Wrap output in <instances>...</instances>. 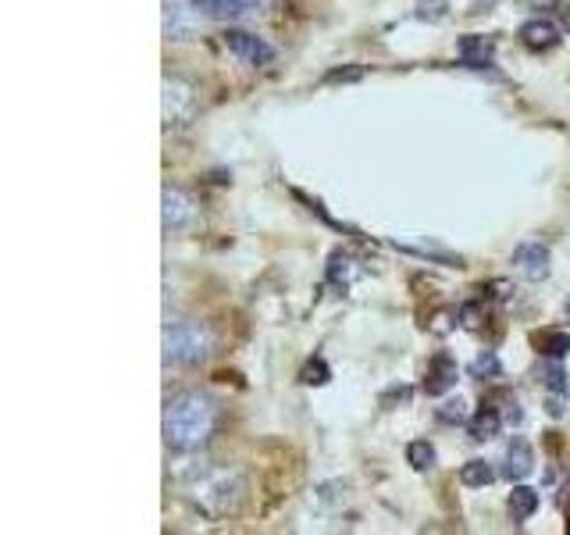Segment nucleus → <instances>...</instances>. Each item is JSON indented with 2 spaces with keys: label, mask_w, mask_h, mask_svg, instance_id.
Segmentation results:
<instances>
[{
  "label": "nucleus",
  "mask_w": 570,
  "mask_h": 535,
  "mask_svg": "<svg viewBox=\"0 0 570 535\" xmlns=\"http://www.w3.org/2000/svg\"><path fill=\"white\" fill-rule=\"evenodd\" d=\"M196 11L210 18H225V22H239V18H254L264 0H189Z\"/></svg>",
  "instance_id": "6e6552de"
},
{
  "label": "nucleus",
  "mask_w": 570,
  "mask_h": 535,
  "mask_svg": "<svg viewBox=\"0 0 570 535\" xmlns=\"http://www.w3.org/2000/svg\"><path fill=\"white\" fill-rule=\"evenodd\" d=\"M165 32L168 40H193L196 36V14L186 4H165Z\"/></svg>",
  "instance_id": "9b49d317"
},
{
  "label": "nucleus",
  "mask_w": 570,
  "mask_h": 535,
  "mask_svg": "<svg viewBox=\"0 0 570 535\" xmlns=\"http://www.w3.org/2000/svg\"><path fill=\"white\" fill-rule=\"evenodd\" d=\"M507 507H510V517L513 522H528V517L539 510V489H531V486H513L510 499H507Z\"/></svg>",
  "instance_id": "f3484780"
},
{
  "label": "nucleus",
  "mask_w": 570,
  "mask_h": 535,
  "mask_svg": "<svg viewBox=\"0 0 570 535\" xmlns=\"http://www.w3.org/2000/svg\"><path fill=\"white\" fill-rule=\"evenodd\" d=\"M456 374H460V368H456V357L453 353H435L432 361H428V368H424V392L428 397H445L453 386H456Z\"/></svg>",
  "instance_id": "0eeeda50"
},
{
  "label": "nucleus",
  "mask_w": 570,
  "mask_h": 535,
  "mask_svg": "<svg viewBox=\"0 0 570 535\" xmlns=\"http://www.w3.org/2000/svg\"><path fill=\"white\" fill-rule=\"evenodd\" d=\"M521 43L534 54L560 47V26L552 18H531V22L521 26Z\"/></svg>",
  "instance_id": "1a4fd4ad"
},
{
  "label": "nucleus",
  "mask_w": 570,
  "mask_h": 535,
  "mask_svg": "<svg viewBox=\"0 0 570 535\" xmlns=\"http://www.w3.org/2000/svg\"><path fill=\"white\" fill-rule=\"evenodd\" d=\"M207 353H210V335L204 325H196V321H175V325L165 329V364L193 368L207 361Z\"/></svg>",
  "instance_id": "7ed1b4c3"
},
{
  "label": "nucleus",
  "mask_w": 570,
  "mask_h": 535,
  "mask_svg": "<svg viewBox=\"0 0 570 535\" xmlns=\"http://www.w3.org/2000/svg\"><path fill=\"white\" fill-rule=\"evenodd\" d=\"M196 115V89L186 79H165V121L186 125Z\"/></svg>",
  "instance_id": "39448f33"
},
{
  "label": "nucleus",
  "mask_w": 570,
  "mask_h": 535,
  "mask_svg": "<svg viewBox=\"0 0 570 535\" xmlns=\"http://www.w3.org/2000/svg\"><path fill=\"white\" fill-rule=\"evenodd\" d=\"M552 254H549V246L542 243H521L513 250V268H517V275L528 279V282H542L549 279L552 272Z\"/></svg>",
  "instance_id": "423d86ee"
},
{
  "label": "nucleus",
  "mask_w": 570,
  "mask_h": 535,
  "mask_svg": "<svg viewBox=\"0 0 570 535\" xmlns=\"http://www.w3.org/2000/svg\"><path fill=\"white\" fill-rule=\"evenodd\" d=\"M160 204H165V228L168 232H178V228H186L189 218H193V204H189V196L183 189H165V196H160Z\"/></svg>",
  "instance_id": "9d476101"
},
{
  "label": "nucleus",
  "mask_w": 570,
  "mask_h": 535,
  "mask_svg": "<svg viewBox=\"0 0 570 535\" xmlns=\"http://www.w3.org/2000/svg\"><path fill=\"white\" fill-rule=\"evenodd\" d=\"M531 343L539 347V353L549 357V361H563V357L570 353V332H563V329H546V332H534Z\"/></svg>",
  "instance_id": "dca6fc26"
},
{
  "label": "nucleus",
  "mask_w": 570,
  "mask_h": 535,
  "mask_svg": "<svg viewBox=\"0 0 570 535\" xmlns=\"http://www.w3.org/2000/svg\"><path fill=\"white\" fill-rule=\"evenodd\" d=\"M542 379H546V389H549L546 410H549L552 418H560L563 415V403H567V374H563L560 361H549L546 371H542Z\"/></svg>",
  "instance_id": "f8f14e48"
},
{
  "label": "nucleus",
  "mask_w": 570,
  "mask_h": 535,
  "mask_svg": "<svg viewBox=\"0 0 570 535\" xmlns=\"http://www.w3.org/2000/svg\"><path fill=\"white\" fill-rule=\"evenodd\" d=\"M468 371H471V379H495V374L503 371V364H499V357L492 350H485V353L474 357Z\"/></svg>",
  "instance_id": "4be33fe9"
},
{
  "label": "nucleus",
  "mask_w": 570,
  "mask_h": 535,
  "mask_svg": "<svg viewBox=\"0 0 570 535\" xmlns=\"http://www.w3.org/2000/svg\"><path fill=\"white\" fill-rule=\"evenodd\" d=\"M328 379H332V368L325 364V357H311V361L303 364V371H299L303 386H328Z\"/></svg>",
  "instance_id": "412c9836"
},
{
  "label": "nucleus",
  "mask_w": 570,
  "mask_h": 535,
  "mask_svg": "<svg viewBox=\"0 0 570 535\" xmlns=\"http://www.w3.org/2000/svg\"><path fill=\"white\" fill-rule=\"evenodd\" d=\"M460 481L468 489H485V486H492V481H495V471H492L489 460H468L460 468Z\"/></svg>",
  "instance_id": "a211bd4d"
},
{
  "label": "nucleus",
  "mask_w": 570,
  "mask_h": 535,
  "mask_svg": "<svg viewBox=\"0 0 570 535\" xmlns=\"http://www.w3.org/2000/svg\"><path fill=\"white\" fill-rule=\"evenodd\" d=\"M189 496L200 514H207L210 522H222V517L236 514L243 496H246V478L236 468H210L200 478H193Z\"/></svg>",
  "instance_id": "f03ea898"
},
{
  "label": "nucleus",
  "mask_w": 570,
  "mask_h": 535,
  "mask_svg": "<svg viewBox=\"0 0 570 535\" xmlns=\"http://www.w3.org/2000/svg\"><path fill=\"white\" fill-rule=\"evenodd\" d=\"M364 76V68H335L325 76V82H353V79H361Z\"/></svg>",
  "instance_id": "b1692460"
},
{
  "label": "nucleus",
  "mask_w": 570,
  "mask_h": 535,
  "mask_svg": "<svg viewBox=\"0 0 570 535\" xmlns=\"http://www.w3.org/2000/svg\"><path fill=\"white\" fill-rule=\"evenodd\" d=\"M439 421H445V425H468V407H463V400H445L439 407Z\"/></svg>",
  "instance_id": "5701e85b"
},
{
  "label": "nucleus",
  "mask_w": 570,
  "mask_h": 535,
  "mask_svg": "<svg viewBox=\"0 0 570 535\" xmlns=\"http://www.w3.org/2000/svg\"><path fill=\"white\" fill-rule=\"evenodd\" d=\"M222 43H225V50L232 54V58H239V61L249 65V68H264V65H272V61H275V47H272V43H264L261 36H254V32L228 29V32L222 36Z\"/></svg>",
  "instance_id": "20e7f679"
},
{
  "label": "nucleus",
  "mask_w": 570,
  "mask_h": 535,
  "mask_svg": "<svg viewBox=\"0 0 570 535\" xmlns=\"http://www.w3.org/2000/svg\"><path fill=\"white\" fill-rule=\"evenodd\" d=\"M567 311H570V303H567Z\"/></svg>",
  "instance_id": "a878e982"
},
{
  "label": "nucleus",
  "mask_w": 570,
  "mask_h": 535,
  "mask_svg": "<svg viewBox=\"0 0 570 535\" xmlns=\"http://www.w3.org/2000/svg\"><path fill=\"white\" fill-rule=\"evenodd\" d=\"M492 54H495V43L485 40V36H463L460 40V61L468 68H489Z\"/></svg>",
  "instance_id": "2eb2a0df"
},
{
  "label": "nucleus",
  "mask_w": 570,
  "mask_h": 535,
  "mask_svg": "<svg viewBox=\"0 0 570 535\" xmlns=\"http://www.w3.org/2000/svg\"><path fill=\"white\" fill-rule=\"evenodd\" d=\"M218 425V407L204 392H178L168 400L165 410V442L171 450H200V446L214 436Z\"/></svg>",
  "instance_id": "f257e3e1"
},
{
  "label": "nucleus",
  "mask_w": 570,
  "mask_h": 535,
  "mask_svg": "<svg viewBox=\"0 0 570 535\" xmlns=\"http://www.w3.org/2000/svg\"><path fill=\"white\" fill-rule=\"evenodd\" d=\"M531 471H534V454H531V446H528L524 439H513V442L507 446V468H503V475H507L510 481H524Z\"/></svg>",
  "instance_id": "ddd939ff"
},
{
  "label": "nucleus",
  "mask_w": 570,
  "mask_h": 535,
  "mask_svg": "<svg viewBox=\"0 0 570 535\" xmlns=\"http://www.w3.org/2000/svg\"><path fill=\"white\" fill-rule=\"evenodd\" d=\"M406 464H410L414 471H432V468H435V446H432V442H424V439L410 442V446H406Z\"/></svg>",
  "instance_id": "aec40b11"
},
{
  "label": "nucleus",
  "mask_w": 570,
  "mask_h": 535,
  "mask_svg": "<svg viewBox=\"0 0 570 535\" xmlns=\"http://www.w3.org/2000/svg\"><path fill=\"white\" fill-rule=\"evenodd\" d=\"M563 29H570V4L563 8Z\"/></svg>",
  "instance_id": "393cba45"
},
{
  "label": "nucleus",
  "mask_w": 570,
  "mask_h": 535,
  "mask_svg": "<svg viewBox=\"0 0 570 535\" xmlns=\"http://www.w3.org/2000/svg\"><path fill=\"white\" fill-rule=\"evenodd\" d=\"M499 428H503V415H499V410L489 407V403H481L478 415L468 418V432H471L474 442H489V439H495V436H499Z\"/></svg>",
  "instance_id": "4468645a"
},
{
  "label": "nucleus",
  "mask_w": 570,
  "mask_h": 535,
  "mask_svg": "<svg viewBox=\"0 0 570 535\" xmlns=\"http://www.w3.org/2000/svg\"><path fill=\"white\" fill-rule=\"evenodd\" d=\"M353 275H356L353 257H350V254H343V250H335V254L328 257V279L338 285V290H346V285L353 282Z\"/></svg>",
  "instance_id": "6ab92c4d"
}]
</instances>
